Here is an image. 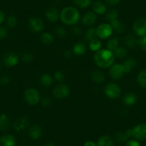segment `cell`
<instances>
[{"instance_id":"cell-1","label":"cell","mask_w":146,"mask_h":146,"mask_svg":"<svg viewBox=\"0 0 146 146\" xmlns=\"http://www.w3.org/2000/svg\"><path fill=\"white\" fill-rule=\"evenodd\" d=\"M115 58V57L112 51L108 49H100L95 52L93 60L98 67L106 69L114 64Z\"/></svg>"},{"instance_id":"cell-2","label":"cell","mask_w":146,"mask_h":146,"mask_svg":"<svg viewBox=\"0 0 146 146\" xmlns=\"http://www.w3.org/2000/svg\"><path fill=\"white\" fill-rule=\"evenodd\" d=\"M60 19L64 25L74 26L79 22L80 14L76 8L73 7H66L60 12Z\"/></svg>"},{"instance_id":"cell-3","label":"cell","mask_w":146,"mask_h":146,"mask_svg":"<svg viewBox=\"0 0 146 146\" xmlns=\"http://www.w3.org/2000/svg\"><path fill=\"white\" fill-rule=\"evenodd\" d=\"M127 132L130 137H133L136 140H146V124L144 123L137 125L133 128L127 130Z\"/></svg>"},{"instance_id":"cell-4","label":"cell","mask_w":146,"mask_h":146,"mask_svg":"<svg viewBox=\"0 0 146 146\" xmlns=\"http://www.w3.org/2000/svg\"><path fill=\"white\" fill-rule=\"evenodd\" d=\"M24 98L27 103L30 105H35L40 101V94L36 88H29L25 91Z\"/></svg>"},{"instance_id":"cell-5","label":"cell","mask_w":146,"mask_h":146,"mask_svg":"<svg viewBox=\"0 0 146 146\" xmlns=\"http://www.w3.org/2000/svg\"><path fill=\"white\" fill-rule=\"evenodd\" d=\"M105 95L110 99H117L122 93L121 88L115 82H110L104 89Z\"/></svg>"},{"instance_id":"cell-6","label":"cell","mask_w":146,"mask_h":146,"mask_svg":"<svg viewBox=\"0 0 146 146\" xmlns=\"http://www.w3.org/2000/svg\"><path fill=\"white\" fill-rule=\"evenodd\" d=\"M96 31L98 38L106 40L111 36L113 29L110 23H102L96 28Z\"/></svg>"},{"instance_id":"cell-7","label":"cell","mask_w":146,"mask_h":146,"mask_svg":"<svg viewBox=\"0 0 146 146\" xmlns=\"http://www.w3.org/2000/svg\"><path fill=\"white\" fill-rule=\"evenodd\" d=\"M70 93V89L66 84H60L54 87L52 90V95L56 99H65L69 96Z\"/></svg>"},{"instance_id":"cell-8","label":"cell","mask_w":146,"mask_h":146,"mask_svg":"<svg viewBox=\"0 0 146 146\" xmlns=\"http://www.w3.org/2000/svg\"><path fill=\"white\" fill-rule=\"evenodd\" d=\"M28 28L35 33L42 32L44 28V23L41 18L32 17L28 21Z\"/></svg>"},{"instance_id":"cell-9","label":"cell","mask_w":146,"mask_h":146,"mask_svg":"<svg viewBox=\"0 0 146 146\" xmlns=\"http://www.w3.org/2000/svg\"><path fill=\"white\" fill-rule=\"evenodd\" d=\"M133 30L137 36H143L146 35V19L138 18L136 19L133 25Z\"/></svg>"},{"instance_id":"cell-10","label":"cell","mask_w":146,"mask_h":146,"mask_svg":"<svg viewBox=\"0 0 146 146\" xmlns=\"http://www.w3.org/2000/svg\"><path fill=\"white\" fill-rule=\"evenodd\" d=\"M19 56L15 52H7L4 55L2 62L7 67H13L17 65L19 63Z\"/></svg>"},{"instance_id":"cell-11","label":"cell","mask_w":146,"mask_h":146,"mask_svg":"<svg viewBox=\"0 0 146 146\" xmlns=\"http://www.w3.org/2000/svg\"><path fill=\"white\" fill-rule=\"evenodd\" d=\"M109 74L110 76L114 80H119L121 79L125 74L122 64H113L110 67Z\"/></svg>"},{"instance_id":"cell-12","label":"cell","mask_w":146,"mask_h":146,"mask_svg":"<svg viewBox=\"0 0 146 146\" xmlns=\"http://www.w3.org/2000/svg\"><path fill=\"white\" fill-rule=\"evenodd\" d=\"M29 125V120L28 117L25 116H21L17 117L14 122L13 128L17 132H22L26 130Z\"/></svg>"},{"instance_id":"cell-13","label":"cell","mask_w":146,"mask_h":146,"mask_svg":"<svg viewBox=\"0 0 146 146\" xmlns=\"http://www.w3.org/2000/svg\"><path fill=\"white\" fill-rule=\"evenodd\" d=\"M60 12H59L58 9L54 7H50L46 10L45 17L47 20L50 22L54 23L57 22L60 19Z\"/></svg>"},{"instance_id":"cell-14","label":"cell","mask_w":146,"mask_h":146,"mask_svg":"<svg viewBox=\"0 0 146 146\" xmlns=\"http://www.w3.org/2000/svg\"><path fill=\"white\" fill-rule=\"evenodd\" d=\"M97 21L96 14L94 12H88L83 15L82 18V25L86 27H90L93 25Z\"/></svg>"},{"instance_id":"cell-15","label":"cell","mask_w":146,"mask_h":146,"mask_svg":"<svg viewBox=\"0 0 146 146\" xmlns=\"http://www.w3.org/2000/svg\"><path fill=\"white\" fill-rule=\"evenodd\" d=\"M16 139L12 135H4L0 137V146H15Z\"/></svg>"},{"instance_id":"cell-16","label":"cell","mask_w":146,"mask_h":146,"mask_svg":"<svg viewBox=\"0 0 146 146\" xmlns=\"http://www.w3.org/2000/svg\"><path fill=\"white\" fill-rule=\"evenodd\" d=\"M136 65H137V60L133 57H129L122 64L125 74L130 72Z\"/></svg>"},{"instance_id":"cell-17","label":"cell","mask_w":146,"mask_h":146,"mask_svg":"<svg viewBox=\"0 0 146 146\" xmlns=\"http://www.w3.org/2000/svg\"><path fill=\"white\" fill-rule=\"evenodd\" d=\"M123 42L126 47L130 49H134L138 46V40L132 35H126L124 37Z\"/></svg>"},{"instance_id":"cell-18","label":"cell","mask_w":146,"mask_h":146,"mask_svg":"<svg viewBox=\"0 0 146 146\" xmlns=\"http://www.w3.org/2000/svg\"><path fill=\"white\" fill-rule=\"evenodd\" d=\"M42 134V127L38 125L32 126L29 130V136L32 140H38Z\"/></svg>"},{"instance_id":"cell-19","label":"cell","mask_w":146,"mask_h":146,"mask_svg":"<svg viewBox=\"0 0 146 146\" xmlns=\"http://www.w3.org/2000/svg\"><path fill=\"white\" fill-rule=\"evenodd\" d=\"M73 54L77 56H82L85 54L87 51V47L85 43L82 42H79L74 44L72 49Z\"/></svg>"},{"instance_id":"cell-20","label":"cell","mask_w":146,"mask_h":146,"mask_svg":"<svg viewBox=\"0 0 146 146\" xmlns=\"http://www.w3.org/2000/svg\"><path fill=\"white\" fill-rule=\"evenodd\" d=\"M137 95L133 92H127L123 96V102L127 106H133L137 102Z\"/></svg>"},{"instance_id":"cell-21","label":"cell","mask_w":146,"mask_h":146,"mask_svg":"<svg viewBox=\"0 0 146 146\" xmlns=\"http://www.w3.org/2000/svg\"><path fill=\"white\" fill-rule=\"evenodd\" d=\"M10 127V121L7 115L2 113L0 115V130L2 132H7Z\"/></svg>"},{"instance_id":"cell-22","label":"cell","mask_w":146,"mask_h":146,"mask_svg":"<svg viewBox=\"0 0 146 146\" xmlns=\"http://www.w3.org/2000/svg\"><path fill=\"white\" fill-rule=\"evenodd\" d=\"M92 80L96 84H102L105 82V77L102 72L100 70H95L91 74Z\"/></svg>"},{"instance_id":"cell-23","label":"cell","mask_w":146,"mask_h":146,"mask_svg":"<svg viewBox=\"0 0 146 146\" xmlns=\"http://www.w3.org/2000/svg\"><path fill=\"white\" fill-rule=\"evenodd\" d=\"M40 83L42 86L44 87V88H49L53 84V78L50 75L47 74V73H44L40 76Z\"/></svg>"},{"instance_id":"cell-24","label":"cell","mask_w":146,"mask_h":146,"mask_svg":"<svg viewBox=\"0 0 146 146\" xmlns=\"http://www.w3.org/2000/svg\"><path fill=\"white\" fill-rule=\"evenodd\" d=\"M92 9H93V12H95L97 15H104V14L106 13L107 12V7L106 5L104 3H102V2H95V3L92 5Z\"/></svg>"},{"instance_id":"cell-25","label":"cell","mask_w":146,"mask_h":146,"mask_svg":"<svg viewBox=\"0 0 146 146\" xmlns=\"http://www.w3.org/2000/svg\"><path fill=\"white\" fill-rule=\"evenodd\" d=\"M98 146H114V141L110 135H103L100 137L97 143Z\"/></svg>"},{"instance_id":"cell-26","label":"cell","mask_w":146,"mask_h":146,"mask_svg":"<svg viewBox=\"0 0 146 146\" xmlns=\"http://www.w3.org/2000/svg\"><path fill=\"white\" fill-rule=\"evenodd\" d=\"M110 24L111 25L113 31H115L117 33H123L125 32V25L123 23H122L120 20H118V19L113 21L111 22H110Z\"/></svg>"},{"instance_id":"cell-27","label":"cell","mask_w":146,"mask_h":146,"mask_svg":"<svg viewBox=\"0 0 146 146\" xmlns=\"http://www.w3.org/2000/svg\"><path fill=\"white\" fill-rule=\"evenodd\" d=\"M40 40L42 43L45 45H50L54 41V36L51 33L48 32H44L40 36Z\"/></svg>"},{"instance_id":"cell-28","label":"cell","mask_w":146,"mask_h":146,"mask_svg":"<svg viewBox=\"0 0 146 146\" xmlns=\"http://www.w3.org/2000/svg\"><path fill=\"white\" fill-rule=\"evenodd\" d=\"M137 82L142 88H146V69L139 72L137 76Z\"/></svg>"},{"instance_id":"cell-29","label":"cell","mask_w":146,"mask_h":146,"mask_svg":"<svg viewBox=\"0 0 146 146\" xmlns=\"http://www.w3.org/2000/svg\"><path fill=\"white\" fill-rule=\"evenodd\" d=\"M105 15V19L108 20V22H111L117 19V18H118V12L115 9H110L109 10H107Z\"/></svg>"},{"instance_id":"cell-30","label":"cell","mask_w":146,"mask_h":146,"mask_svg":"<svg viewBox=\"0 0 146 146\" xmlns=\"http://www.w3.org/2000/svg\"><path fill=\"white\" fill-rule=\"evenodd\" d=\"M85 40L90 42L92 40H95V39L98 38V35H97V31L96 28L95 27H90L88 28V30L86 31V33H85Z\"/></svg>"},{"instance_id":"cell-31","label":"cell","mask_w":146,"mask_h":146,"mask_svg":"<svg viewBox=\"0 0 146 146\" xmlns=\"http://www.w3.org/2000/svg\"><path fill=\"white\" fill-rule=\"evenodd\" d=\"M119 47V39L117 37H113L108 40L107 42V49L113 52Z\"/></svg>"},{"instance_id":"cell-32","label":"cell","mask_w":146,"mask_h":146,"mask_svg":"<svg viewBox=\"0 0 146 146\" xmlns=\"http://www.w3.org/2000/svg\"><path fill=\"white\" fill-rule=\"evenodd\" d=\"M130 138V137L129 136L127 130H125V131L117 132L115 135L116 140H117V142H119V143H126L127 140H129Z\"/></svg>"},{"instance_id":"cell-33","label":"cell","mask_w":146,"mask_h":146,"mask_svg":"<svg viewBox=\"0 0 146 146\" xmlns=\"http://www.w3.org/2000/svg\"><path fill=\"white\" fill-rule=\"evenodd\" d=\"M89 48L90 49L91 51L95 52H96L97 51L102 49V43H101L100 40L97 38L95 40H93L91 42H90Z\"/></svg>"},{"instance_id":"cell-34","label":"cell","mask_w":146,"mask_h":146,"mask_svg":"<svg viewBox=\"0 0 146 146\" xmlns=\"http://www.w3.org/2000/svg\"><path fill=\"white\" fill-rule=\"evenodd\" d=\"M115 57L117 59H124L125 58L127 54V51L126 49L123 47H118L114 52H113Z\"/></svg>"},{"instance_id":"cell-35","label":"cell","mask_w":146,"mask_h":146,"mask_svg":"<svg viewBox=\"0 0 146 146\" xmlns=\"http://www.w3.org/2000/svg\"><path fill=\"white\" fill-rule=\"evenodd\" d=\"M18 20L17 18L15 16V15H9L7 17L6 19V25L7 27L10 28V29H13V28L16 27L17 25Z\"/></svg>"},{"instance_id":"cell-36","label":"cell","mask_w":146,"mask_h":146,"mask_svg":"<svg viewBox=\"0 0 146 146\" xmlns=\"http://www.w3.org/2000/svg\"><path fill=\"white\" fill-rule=\"evenodd\" d=\"M73 2L78 7L85 9L90 5L91 0H73Z\"/></svg>"},{"instance_id":"cell-37","label":"cell","mask_w":146,"mask_h":146,"mask_svg":"<svg viewBox=\"0 0 146 146\" xmlns=\"http://www.w3.org/2000/svg\"><path fill=\"white\" fill-rule=\"evenodd\" d=\"M54 34L57 35V37L59 38H64L67 36V33L66 31L65 28L63 26H57L54 30Z\"/></svg>"},{"instance_id":"cell-38","label":"cell","mask_w":146,"mask_h":146,"mask_svg":"<svg viewBox=\"0 0 146 146\" xmlns=\"http://www.w3.org/2000/svg\"><path fill=\"white\" fill-rule=\"evenodd\" d=\"M22 60L24 63L29 64L32 62L34 60V55L30 52H25L22 54Z\"/></svg>"},{"instance_id":"cell-39","label":"cell","mask_w":146,"mask_h":146,"mask_svg":"<svg viewBox=\"0 0 146 146\" xmlns=\"http://www.w3.org/2000/svg\"><path fill=\"white\" fill-rule=\"evenodd\" d=\"M64 78H65V76H64V74L62 71H60V70H58V71L55 72L54 74V79L56 81L59 82H62L64 80Z\"/></svg>"},{"instance_id":"cell-40","label":"cell","mask_w":146,"mask_h":146,"mask_svg":"<svg viewBox=\"0 0 146 146\" xmlns=\"http://www.w3.org/2000/svg\"><path fill=\"white\" fill-rule=\"evenodd\" d=\"M138 46L143 51L146 52V35L141 36L138 40Z\"/></svg>"},{"instance_id":"cell-41","label":"cell","mask_w":146,"mask_h":146,"mask_svg":"<svg viewBox=\"0 0 146 146\" xmlns=\"http://www.w3.org/2000/svg\"><path fill=\"white\" fill-rule=\"evenodd\" d=\"M10 77L8 76V75H3L0 78V85H2V86L7 85L10 82Z\"/></svg>"},{"instance_id":"cell-42","label":"cell","mask_w":146,"mask_h":146,"mask_svg":"<svg viewBox=\"0 0 146 146\" xmlns=\"http://www.w3.org/2000/svg\"><path fill=\"white\" fill-rule=\"evenodd\" d=\"M41 104L42 106L44 107V108H49L52 104L51 98H49V97H44L42 99Z\"/></svg>"},{"instance_id":"cell-43","label":"cell","mask_w":146,"mask_h":146,"mask_svg":"<svg viewBox=\"0 0 146 146\" xmlns=\"http://www.w3.org/2000/svg\"><path fill=\"white\" fill-rule=\"evenodd\" d=\"M8 32L6 27L2 26H0V41L3 40L7 36Z\"/></svg>"},{"instance_id":"cell-44","label":"cell","mask_w":146,"mask_h":146,"mask_svg":"<svg viewBox=\"0 0 146 146\" xmlns=\"http://www.w3.org/2000/svg\"><path fill=\"white\" fill-rule=\"evenodd\" d=\"M125 146H140V144L136 140H129L126 142Z\"/></svg>"},{"instance_id":"cell-45","label":"cell","mask_w":146,"mask_h":146,"mask_svg":"<svg viewBox=\"0 0 146 146\" xmlns=\"http://www.w3.org/2000/svg\"><path fill=\"white\" fill-rule=\"evenodd\" d=\"M72 33L75 35H80L82 32V29L80 27L76 26V25H74V27L72 29Z\"/></svg>"},{"instance_id":"cell-46","label":"cell","mask_w":146,"mask_h":146,"mask_svg":"<svg viewBox=\"0 0 146 146\" xmlns=\"http://www.w3.org/2000/svg\"><path fill=\"white\" fill-rule=\"evenodd\" d=\"M105 2L110 6H115L120 3V0H105Z\"/></svg>"},{"instance_id":"cell-47","label":"cell","mask_w":146,"mask_h":146,"mask_svg":"<svg viewBox=\"0 0 146 146\" xmlns=\"http://www.w3.org/2000/svg\"><path fill=\"white\" fill-rule=\"evenodd\" d=\"M72 54H73V52H72V50H65V52H64V57H65V58L69 59V58H70V57H72Z\"/></svg>"},{"instance_id":"cell-48","label":"cell","mask_w":146,"mask_h":146,"mask_svg":"<svg viewBox=\"0 0 146 146\" xmlns=\"http://www.w3.org/2000/svg\"><path fill=\"white\" fill-rule=\"evenodd\" d=\"M5 20V15L2 10H0V25L3 23Z\"/></svg>"},{"instance_id":"cell-49","label":"cell","mask_w":146,"mask_h":146,"mask_svg":"<svg viewBox=\"0 0 146 146\" xmlns=\"http://www.w3.org/2000/svg\"><path fill=\"white\" fill-rule=\"evenodd\" d=\"M84 146H98L96 143L93 141H91V140H89V141L85 142V144H84Z\"/></svg>"},{"instance_id":"cell-50","label":"cell","mask_w":146,"mask_h":146,"mask_svg":"<svg viewBox=\"0 0 146 146\" xmlns=\"http://www.w3.org/2000/svg\"><path fill=\"white\" fill-rule=\"evenodd\" d=\"M44 146H57V145H56L53 143H47V144H46Z\"/></svg>"},{"instance_id":"cell-51","label":"cell","mask_w":146,"mask_h":146,"mask_svg":"<svg viewBox=\"0 0 146 146\" xmlns=\"http://www.w3.org/2000/svg\"><path fill=\"white\" fill-rule=\"evenodd\" d=\"M1 69H2V64L0 62V70H1Z\"/></svg>"},{"instance_id":"cell-52","label":"cell","mask_w":146,"mask_h":146,"mask_svg":"<svg viewBox=\"0 0 146 146\" xmlns=\"http://www.w3.org/2000/svg\"><path fill=\"white\" fill-rule=\"evenodd\" d=\"M145 10H146V9H145Z\"/></svg>"}]
</instances>
